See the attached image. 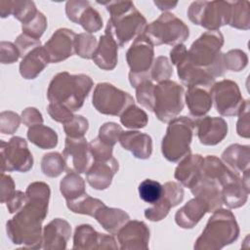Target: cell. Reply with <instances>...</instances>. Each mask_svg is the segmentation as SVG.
Wrapping results in <instances>:
<instances>
[{
	"label": "cell",
	"instance_id": "obj_1",
	"mask_svg": "<svg viewBox=\"0 0 250 250\" xmlns=\"http://www.w3.org/2000/svg\"><path fill=\"white\" fill-rule=\"evenodd\" d=\"M26 201L7 223V233L13 243L40 248L41 223L47 215L50 188L44 183H33L26 189Z\"/></svg>",
	"mask_w": 250,
	"mask_h": 250
},
{
	"label": "cell",
	"instance_id": "obj_2",
	"mask_svg": "<svg viewBox=\"0 0 250 250\" xmlns=\"http://www.w3.org/2000/svg\"><path fill=\"white\" fill-rule=\"evenodd\" d=\"M92 87V80L84 74L70 75L62 72L56 75L48 89L50 103L62 104L71 111L79 109Z\"/></svg>",
	"mask_w": 250,
	"mask_h": 250
},
{
	"label": "cell",
	"instance_id": "obj_3",
	"mask_svg": "<svg viewBox=\"0 0 250 250\" xmlns=\"http://www.w3.org/2000/svg\"><path fill=\"white\" fill-rule=\"evenodd\" d=\"M107 11L110 12L111 18L107 21L106 30L110 32L118 46L123 47L128 41L145 31L146 19L132 2H110Z\"/></svg>",
	"mask_w": 250,
	"mask_h": 250
},
{
	"label": "cell",
	"instance_id": "obj_4",
	"mask_svg": "<svg viewBox=\"0 0 250 250\" xmlns=\"http://www.w3.org/2000/svg\"><path fill=\"white\" fill-rule=\"evenodd\" d=\"M223 42V36L218 30L207 31L193 42L188 52V60L215 79L225 72L224 56L220 53Z\"/></svg>",
	"mask_w": 250,
	"mask_h": 250
},
{
	"label": "cell",
	"instance_id": "obj_5",
	"mask_svg": "<svg viewBox=\"0 0 250 250\" xmlns=\"http://www.w3.org/2000/svg\"><path fill=\"white\" fill-rule=\"evenodd\" d=\"M238 227L233 215L228 210H217L209 219L205 229L196 240L195 249H220L234 241Z\"/></svg>",
	"mask_w": 250,
	"mask_h": 250
},
{
	"label": "cell",
	"instance_id": "obj_6",
	"mask_svg": "<svg viewBox=\"0 0 250 250\" xmlns=\"http://www.w3.org/2000/svg\"><path fill=\"white\" fill-rule=\"evenodd\" d=\"M193 128V121L186 116L175 118L170 123L162 141V153L166 159L175 162L189 154Z\"/></svg>",
	"mask_w": 250,
	"mask_h": 250
},
{
	"label": "cell",
	"instance_id": "obj_7",
	"mask_svg": "<svg viewBox=\"0 0 250 250\" xmlns=\"http://www.w3.org/2000/svg\"><path fill=\"white\" fill-rule=\"evenodd\" d=\"M145 31V35L152 45H179L188 37V26L174 15L168 13L162 14Z\"/></svg>",
	"mask_w": 250,
	"mask_h": 250
},
{
	"label": "cell",
	"instance_id": "obj_8",
	"mask_svg": "<svg viewBox=\"0 0 250 250\" xmlns=\"http://www.w3.org/2000/svg\"><path fill=\"white\" fill-rule=\"evenodd\" d=\"M184 88L174 81L165 80L154 86L153 110L162 122L174 119L184 107Z\"/></svg>",
	"mask_w": 250,
	"mask_h": 250
},
{
	"label": "cell",
	"instance_id": "obj_9",
	"mask_svg": "<svg viewBox=\"0 0 250 250\" xmlns=\"http://www.w3.org/2000/svg\"><path fill=\"white\" fill-rule=\"evenodd\" d=\"M93 104L104 114L119 115L134 104V99L111 84L99 83L94 92Z\"/></svg>",
	"mask_w": 250,
	"mask_h": 250
},
{
	"label": "cell",
	"instance_id": "obj_10",
	"mask_svg": "<svg viewBox=\"0 0 250 250\" xmlns=\"http://www.w3.org/2000/svg\"><path fill=\"white\" fill-rule=\"evenodd\" d=\"M126 58L131 68L129 74L130 82L141 78L138 83L139 85L141 82L148 80V70L153 63V48L151 42L145 34L135 40L128 50Z\"/></svg>",
	"mask_w": 250,
	"mask_h": 250
},
{
	"label": "cell",
	"instance_id": "obj_11",
	"mask_svg": "<svg viewBox=\"0 0 250 250\" xmlns=\"http://www.w3.org/2000/svg\"><path fill=\"white\" fill-rule=\"evenodd\" d=\"M211 7H206V2H194L188 10V16L192 22L200 24L210 30H216L221 25L229 23L230 7L229 3L222 6V2H210Z\"/></svg>",
	"mask_w": 250,
	"mask_h": 250
},
{
	"label": "cell",
	"instance_id": "obj_12",
	"mask_svg": "<svg viewBox=\"0 0 250 250\" xmlns=\"http://www.w3.org/2000/svg\"><path fill=\"white\" fill-rule=\"evenodd\" d=\"M2 172L21 171L26 172L32 167V155L26 142L21 137H14L8 143L1 142Z\"/></svg>",
	"mask_w": 250,
	"mask_h": 250
},
{
	"label": "cell",
	"instance_id": "obj_13",
	"mask_svg": "<svg viewBox=\"0 0 250 250\" xmlns=\"http://www.w3.org/2000/svg\"><path fill=\"white\" fill-rule=\"evenodd\" d=\"M216 109L225 116L237 114L243 106L237 84L230 80H223L211 88Z\"/></svg>",
	"mask_w": 250,
	"mask_h": 250
},
{
	"label": "cell",
	"instance_id": "obj_14",
	"mask_svg": "<svg viewBox=\"0 0 250 250\" xmlns=\"http://www.w3.org/2000/svg\"><path fill=\"white\" fill-rule=\"evenodd\" d=\"M65 164L69 171L76 173H85L92 166L93 155L83 137L65 139V146L62 153Z\"/></svg>",
	"mask_w": 250,
	"mask_h": 250
},
{
	"label": "cell",
	"instance_id": "obj_15",
	"mask_svg": "<svg viewBox=\"0 0 250 250\" xmlns=\"http://www.w3.org/2000/svg\"><path fill=\"white\" fill-rule=\"evenodd\" d=\"M75 38L76 34L72 30H57L44 46L50 62H59L71 56L75 52Z\"/></svg>",
	"mask_w": 250,
	"mask_h": 250
},
{
	"label": "cell",
	"instance_id": "obj_16",
	"mask_svg": "<svg viewBox=\"0 0 250 250\" xmlns=\"http://www.w3.org/2000/svg\"><path fill=\"white\" fill-rule=\"evenodd\" d=\"M163 189L161 198L151 208L145 211V216L150 221L162 220L166 217L171 207L178 205L183 200L184 190L180 185L168 182L163 186Z\"/></svg>",
	"mask_w": 250,
	"mask_h": 250
},
{
	"label": "cell",
	"instance_id": "obj_17",
	"mask_svg": "<svg viewBox=\"0 0 250 250\" xmlns=\"http://www.w3.org/2000/svg\"><path fill=\"white\" fill-rule=\"evenodd\" d=\"M149 230L143 222L133 221L125 224L118 233L121 249H147Z\"/></svg>",
	"mask_w": 250,
	"mask_h": 250
},
{
	"label": "cell",
	"instance_id": "obj_18",
	"mask_svg": "<svg viewBox=\"0 0 250 250\" xmlns=\"http://www.w3.org/2000/svg\"><path fill=\"white\" fill-rule=\"evenodd\" d=\"M73 248H117V245L112 236L98 233L90 225H81L75 229Z\"/></svg>",
	"mask_w": 250,
	"mask_h": 250
},
{
	"label": "cell",
	"instance_id": "obj_19",
	"mask_svg": "<svg viewBox=\"0 0 250 250\" xmlns=\"http://www.w3.org/2000/svg\"><path fill=\"white\" fill-rule=\"evenodd\" d=\"M118 170V162L113 158L96 160L87 171V182L96 189L106 188Z\"/></svg>",
	"mask_w": 250,
	"mask_h": 250
},
{
	"label": "cell",
	"instance_id": "obj_20",
	"mask_svg": "<svg viewBox=\"0 0 250 250\" xmlns=\"http://www.w3.org/2000/svg\"><path fill=\"white\" fill-rule=\"evenodd\" d=\"M197 135L200 143L213 146L220 143L228 133V125L218 117H204L196 121Z\"/></svg>",
	"mask_w": 250,
	"mask_h": 250
},
{
	"label": "cell",
	"instance_id": "obj_21",
	"mask_svg": "<svg viewBox=\"0 0 250 250\" xmlns=\"http://www.w3.org/2000/svg\"><path fill=\"white\" fill-rule=\"evenodd\" d=\"M71 229L68 223L60 218L53 220L44 229L42 248L64 249Z\"/></svg>",
	"mask_w": 250,
	"mask_h": 250
},
{
	"label": "cell",
	"instance_id": "obj_22",
	"mask_svg": "<svg viewBox=\"0 0 250 250\" xmlns=\"http://www.w3.org/2000/svg\"><path fill=\"white\" fill-rule=\"evenodd\" d=\"M117 43L108 30L101 36L99 45L97 46L93 60L95 63L105 70L114 68L117 62Z\"/></svg>",
	"mask_w": 250,
	"mask_h": 250
},
{
	"label": "cell",
	"instance_id": "obj_23",
	"mask_svg": "<svg viewBox=\"0 0 250 250\" xmlns=\"http://www.w3.org/2000/svg\"><path fill=\"white\" fill-rule=\"evenodd\" d=\"M204 158L199 155L188 154L176 169L175 178L184 186L191 188L200 178Z\"/></svg>",
	"mask_w": 250,
	"mask_h": 250
},
{
	"label": "cell",
	"instance_id": "obj_24",
	"mask_svg": "<svg viewBox=\"0 0 250 250\" xmlns=\"http://www.w3.org/2000/svg\"><path fill=\"white\" fill-rule=\"evenodd\" d=\"M206 212H208L207 203L196 196L176 213V223L185 229L193 228Z\"/></svg>",
	"mask_w": 250,
	"mask_h": 250
},
{
	"label": "cell",
	"instance_id": "obj_25",
	"mask_svg": "<svg viewBox=\"0 0 250 250\" xmlns=\"http://www.w3.org/2000/svg\"><path fill=\"white\" fill-rule=\"evenodd\" d=\"M208 90H211V88L201 86L188 87L186 100L189 112L194 117H202L210 109L212 105V95Z\"/></svg>",
	"mask_w": 250,
	"mask_h": 250
},
{
	"label": "cell",
	"instance_id": "obj_26",
	"mask_svg": "<svg viewBox=\"0 0 250 250\" xmlns=\"http://www.w3.org/2000/svg\"><path fill=\"white\" fill-rule=\"evenodd\" d=\"M121 146L141 159L148 158L151 154V138L140 132H122L119 138Z\"/></svg>",
	"mask_w": 250,
	"mask_h": 250
},
{
	"label": "cell",
	"instance_id": "obj_27",
	"mask_svg": "<svg viewBox=\"0 0 250 250\" xmlns=\"http://www.w3.org/2000/svg\"><path fill=\"white\" fill-rule=\"evenodd\" d=\"M48 62L50 60L45 48L37 47L22 58L20 65L21 74L26 79H33L43 70Z\"/></svg>",
	"mask_w": 250,
	"mask_h": 250
},
{
	"label": "cell",
	"instance_id": "obj_28",
	"mask_svg": "<svg viewBox=\"0 0 250 250\" xmlns=\"http://www.w3.org/2000/svg\"><path fill=\"white\" fill-rule=\"evenodd\" d=\"M97 221L110 233H117L122 227L129 221V215L120 209L107 208L105 205L101 207L94 216Z\"/></svg>",
	"mask_w": 250,
	"mask_h": 250
},
{
	"label": "cell",
	"instance_id": "obj_29",
	"mask_svg": "<svg viewBox=\"0 0 250 250\" xmlns=\"http://www.w3.org/2000/svg\"><path fill=\"white\" fill-rule=\"evenodd\" d=\"M249 157L248 146H242L239 145H232L228 147L223 153V159L229 164L233 169V173L239 177V173H242V178L246 184H248V168L249 164L243 163V158ZM240 178V177H239ZM241 179V178H240Z\"/></svg>",
	"mask_w": 250,
	"mask_h": 250
},
{
	"label": "cell",
	"instance_id": "obj_30",
	"mask_svg": "<svg viewBox=\"0 0 250 250\" xmlns=\"http://www.w3.org/2000/svg\"><path fill=\"white\" fill-rule=\"evenodd\" d=\"M27 138L37 146L46 149L57 146L58 136L54 130L42 124L34 125L28 129Z\"/></svg>",
	"mask_w": 250,
	"mask_h": 250
},
{
	"label": "cell",
	"instance_id": "obj_31",
	"mask_svg": "<svg viewBox=\"0 0 250 250\" xmlns=\"http://www.w3.org/2000/svg\"><path fill=\"white\" fill-rule=\"evenodd\" d=\"M84 181L76 172L69 171V173L61 182V192L67 202L76 200L84 195L85 192Z\"/></svg>",
	"mask_w": 250,
	"mask_h": 250
},
{
	"label": "cell",
	"instance_id": "obj_32",
	"mask_svg": "<svg viewBox=\"0 0 250 250\" xmlns=\"http://www.w3.org/2000/svg\"><path fill=\"white\" fill-rule=\"evenodd\" d=\"M104 204L103 201L99 199H95L90 197L87 193L82 195L81 197L77 198L76 200L67 202V207L75 213L80 214H87L90 216H95L96 212L103 207Z\"/></svg>",
	"mask_w": 250,
	"mask_h": 250
},
{
	"label": "cell",
	"instance_id": "obj_33",
	"mask_svg": "<svg viewBox=\"0 0 250 250\" xmlns=\"http://www.w3.org/2000/svg\"><path fill=\"white\" fill-rule=\"evenodd\" d=\"M121 123L128 128H143L147 123L146 113L136 106L135 104L130 105L125 111L122 112L120 117Z\"/></svg>",
	"mask_w": 250,
	"mask_h": 250
},
{
	"label": "cell",
	"instance_id": "obj_34",
	"mask_svg": "<svg viewBox=\"0 0 250 250\" xmlns=\"http://www.w3.org/2000/svg\"><path fill=\"white\" fill-rule=\"evenodd\" d=\"M163 190V186H161L160 183L150 179L143 181L139 186L140 197L149 204L156 203L161 198Z\"/></svg>",
	"mask_w": 250,
	"mask_h": 250
},
{
	"label": "cell",
	"instance_id": "obj_35",
	"mask_svg": "<svg viewBox=\"0 0 250 250\" xmlns=\"http://www.w3.org/2000/svg\"><path fill=\"white\" fill-rule=\"evenodd\" d=\"M63 157L58 152H51L45 154L42 159V171L49 177H58L65 167Z\"/></svg>",
	"mask_w": 250,
	"mask_h": 250
},
{
	"label": "cell",
	"instance_id": "obj_36",
	"mask_svg": "<svg viewBox=\"0 0 250 250\" xmlns=\"http://www.w3.org/2000/svg\"><path fill=\"white\" fill-rule=\"evenodd\" d=\"M97 40L90 34L81 33L75 38V52L82 58L93 59L97 49Z\"/></svg>",
	"mask_w": 250,
	"mask_h": 250
},
{
	"label": "cell",
	"instance_id": "obj_37",
	"mask_svg": "<svg viewBox=\"0 0 250 250\" xmlns=\"http://www.w3.org/2000/svg\"><path fill=\"white\" fill-rule=\"evenodd\" d=\"M77 23H80L83 28L88 32H96L102 27L103 21L96 10L88 7L79 17Z\"/></svg>",
	"mask_w": 250,
	"mask_h": 250
},
{
	"label": "cell",
	"instance_id": "obj_38",
	"mask_svg": "<svg viewBox=\"0 0 250 250\" xmlns=\"http://www.w3.org/2000/svg\"><path fill=\"white\" fill-rule=\"evenodd\" d=\"M138 102L149 110H153L154 106V85L149 80L141 82L137 87Z\"/></svg>",
	"mask_w": 250,
	"mask_h": 250
},
{
	"label": "cell",
	"instance_id": "obj_39",
	"mask_svg": "<svg viewBox=\"0 0 250 250\" xmlns=\"http://www.w3.org/2000/svg\"><path fill=\"white\" fill-rule=\"evenodd\" d=\"M46 24L47 21L44 15L37 11L36 15L29 21L22 23V30L24 32L23 34L34 39H39L46 28Z\"/></svg>",
	"mask_w": 250,
	"mask_h": 250
},
{
	"label": "cell",
	"instance_id": "obj_40",
	"mask_svg": "<svg viewBox=\"0 0 250 250\" xmlns=\"http://www.w3.org/2000/svg\"><path fill=\"white\" fill-rule=\"evenodd\" d=\"M149 70H151L149 73L150 78L158 82L168 80V78L173 73L172 66L170 65L168 59L165 57H158L155 60L152 68Z\"/></svg>",
	"mask_w": 250,
	"mask_h": 250
},
{
	"label": "cell",
	"instance_id": "obj_41",
	"mask_svg": "<svg viewBox=\"0 0 250 250\" xmlns=\"http://www.w3.org/2000/svg\"><path fill=\"white\" fill-rule=\"evenodd\" d=\"M63 129L67 137L80 138L88 129V121L83 116L74 115L70 121L64 124Z\"/></svg>",
	"mask_w": 250,
	"mask_h": 250
},
{
	"label": "cell",
	"instance_id": "obj_42",
	"mask_svg": "<svg viewBox=\"0 0 250 250\" xmlns=\"http://www.w3.org/2000/svg\"><path fill=\"white\" fill-rule=\"evenodd\" d=\"M121 134L122 130L117 124L113 122H108L104 124L103 127H101L98 138L104 144L113 146L117 140H119Z\"/></svg>",
	"mask_w": 250,
	"mask_h": 250
},
{
	"label": "cell",
	"instance_id": "obj_43",
	"mask_svg": "<svg viewBox=\"0 0 250 250\" xmlns=\"http://www.w3.org/2000/svg\"><path fill=\"white\" fill-rule=\"evenodd\" d=\"M48 111L54 120L58 122H62L63 124L70 121L74 116L72 115L70 109L59 104L50 103V104L48 105Z\"/></svg>",
	"mask_w": 250,
	"mask_h": 250
},
{
	"label": "cell",
	"instance_id": "obj_44",
	"mask_svg": "<svg viewBox=\"0 0 250 250\" xmlns=\"http://www.w3.org/2000/svg\"><path fill=\"white\" fill-rule=\"evenodd\" d=\"M16 46L20 52V56L23 58L33 49L40 47V41L39 39H34L25 34H21V36L18 37Z\"/></svg>",
	"mask_w": 250,
	"mask_h": 250
},
{
	"label": "cell",
	"instance_id": "obj_45",
	"mask_svg": "<svg viewBox=\"0 0 250 250\" xmlns=\"http://www.w3.org/2000/svg\"><path fill=\"white\" fill-rule=\"evenodd\" d=\"M22 120L29 127L42 124V121H43L40 112H38L36 108H33V107L26 108V110L22 112Z\"/></svg>",
	"mask_w": 250,
	"mask_h": 250
},
{
	"label": "cell",
	"instance_id": "obj_46",
	"mask_svg": "<svg viewBox=\"0 0 250 250\" xmlns=\"http://www.w3.org/2000/svg\"><path fill=\"white\" fill-rule=\"evenodd\" d=\"M8 119H5V117L1 116V127L5 126L6 124H9L7 130L5 131L4 134H13L14 131H16L19 127L20 124V118L18 114L14 112H6Z\"/></svg>",
	"mask_w": 250,
	"mask_h": 250
}]
</instances>
